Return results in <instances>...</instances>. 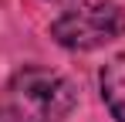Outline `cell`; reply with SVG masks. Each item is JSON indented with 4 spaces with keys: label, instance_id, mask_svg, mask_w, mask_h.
I'll list each match as a JSON object with an SVG mask.
<instances>
[{
    "label": "cell",
    "instance_id": "3957f363",
    "mask_svg": "<svg viewBox=\"0 0 125 122\" xmlns=\"http://www.w3.org/2000/svg\"><path fill=\"white\" fill-rule=\"evenodd\" d=\"M102 98L115 122H125V54L112 58L102 68Z\"/></svg>",
    "mask_w": 125,
    "mask_h": 122
},
{
    "label": "cell",
    "instance_id": "6da1fadb",
    "mask_svg": "<svg viewBox=\"0 0 125 122\" xmlns=\"http://www.w3.org/2000/svg\"><path fill=\"white\" fill-rule=\"evenodd\" d=\"M74 102L78 92L64 75L27 64L0 88V122H61Z\"/></svg>",
    "mask_w": 125,
    "mask_h": 122
},
{
    "label": "cell",
    "instance_id": "7a4b0ae2",
    "mask_svg": "<svg viewBox=\"0 0 125 122\" xmlns=\"http://www.w3.org/2000/svg\"><path fill=\"white\" fill-rule=\"evenodd\" d=\"M125 34V10L115 0H84L51 24V37L68 51H95Z\"/></svg>",
    "mask_w": 125,
    "mask_h": 122
}]
</instances>
